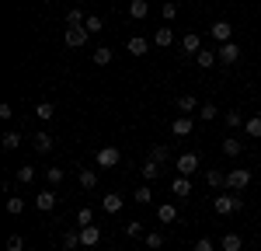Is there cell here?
<instances>
[{"instance_id":"ee69618b","label":"cell","mask_w":261,"mask_h":251,"mask_svg":"<svg viewBox=\"0 0 261 251\" xmlns=\"http://www.w3.org/2000/svg\"><path fill=\"white\" fill-rule=\"evenodd\" d=\"M195 251H216V244H213L209 237H199V241H195Z\"/></svg>"},{"instance_id":"8d00e7d4","label":"cell","mask_w":261,"mask_h":251,"mask_svg":"<svg viewBox=\"0 0 261 251\" xmlns=\"http://www.w3.org/2000/svg\"><path fill=\"white\" fill-rule=\"evenodd\" d=\"M21 209H24V199L11 195V199H7V213H11V216H21Z\"/></svg>"},{"instance_id":"4316f807","label":"cell","mask_w":261,"mask_h":251,"mask_svg":"<svg viewBox=\"0 0 261 251\" xmlns=\"http://www.w3.org/2000/svg\"><path fill=\"white\" fill-rule=\"evenodd\" d=\"M77 182H81V188L91 192V188L98 185V171H81V174H77Z\"/></svg>"},{"instance_id":"6da1fadb","label":"cell","mask_w":261,"mask_h":251,"mask_svg":"<svg viewBox=\"0 0 261 251\" xmlns=\"http://www.w3.org/2000/svg\"><path fill=\"white\" fill-rule=\"evenodd\" d=\"M216 216H233L237 209H241V192H233V195H216Z\"/></svg>"},{"instance_id":"7a4b0ae2","label":"cell","mask_w":261,"mask_h":251,"mask_svg":"<svg viewBox=\"0 0 261 251\" xmlns=\"http://www.w3.org/2000/svg\"><path fill=\"white\" fill-rule=\"evenodd\" d=\"M247 185H251V171H247V167H233V171H226V188L244 192Z\"/></svg>"},{"instance_id":"5b68a950","label":"cell","mask_w":261,"mask_h":251,"mask_svg":"<svg viewBox=\"0 0 261 251\" xmlns=\"http://www.w3.org/2000/svg\"><path fill=\"white\" fill-rule=\"evenodd\" d=\"M87 39H91V32H87L84 24H77V28H66V35H63V42H66L70 49H81Z\"/></svg>"},{"instance_id":"f546056e","label":"cell","mask_w":261,"mask_h":251,"mask_svg":"<svg viewBox=\"0 0 261 251\" xmlns=\"http://www.w3.org/2000/svg\"><path fill=\"white\" fill-rule=\"evenodd\" d=\"M167 157H171V150H167V146H161V143L150 146V161H157L161 167H164V161H167Z\"/></svg>"},{"instance_id":"8992f818","label":"cell","mask_w":261,"mask_h":251,"mask_svg":"<svg viewBox=\"0 0 261 251\" xmlns=\"http://www.w3.org/2000/svg\"><path fill=\"white\" fill-rule=\"evenodd\" d=\"M216 56H220V63H223V66H233V63L241 60V45H237V42H223Z\"/></svg>"},{"instance_id":"74e56055","label":"cell","mask_w":261,"mask_h":251,"mask_svg":"<svg viewBox=\"0 0 261 251\" xmlns=\"http://www.w3.org/2000/svg\"><path fill=\"white\" fill-rule=\"evenodd\" d=\"M7 251H24V237L21 234H7Z\"/></svg>"},{"instance_id":"d6986e66","label":"cell","mask_w":261,"mask_h":251,"mask_svg":"<svg viewBox=\"0 0 261 251\" xmlns=\"http://www.w3.org/2000/svg\"><path fill=\"white\" fill-rule=\"evenodd\" d=\"M157 216H161V223H174V220H178V206L161 203V206H157Z\"/></svg>"},{"instance_id":"83f0119b","label":"cell","mask_w":261,"mask_h":251,"mask_svg":"<svg viewBox=\"0 0 261 251\" xmlns=\"http://www.w3.org/2000/svg\"><path fill=\"white\" fill-rule=\"evenodd\" d=\"M87 21V14H84L81 7H73V11H66V28H77V24H84Z\"/></svg>"},{"instance_id":"ab89813d","label":"cell","mask_w":261,"mask_h":251,"mask_svg":"<svg viewBox=\"0 0 261 251\" xmlns=\"http://www.w3.org/2000/svg\"><path fill=\"white\" fill-rule=\"evenodd\" d=\"M161 18L164 21H174V18H178V4H171V0H167V4L161 7Z\"/></svg>"},{"instance_id":"f6af8a7d","label":"cell","mask_w":261,"mask_h":251,"mask_svg":"<svg viewBox=\"0 0 261 251\" xmlns=\"http://www.w3.org/2000/svg\"><path fill=\"white\" fill-rule=\"evenodd\" d=\"M226 126H233V129H237V126H244L241 112H226Z\"/></svg>"},{"instance_id":"4dcf8cb0","label":"cell","mask_w":261,"mask_h":251,"mask_svg":"<svg viewBox=\"0 0 261 251\" xmlns=\"http://www.w3.org/2000/svg\"><path fill=\"white\" fill-rule=\"evenodd\" d=\"M84 28H87V32L94 35V32H101V28H105V18H101V14H87V21H84Z\"/></svg>"},{"instance_id":"9a60e30c","label":"cell","mask_w":261,"mask_h":251,"mask_svg":"<svg viewBox=\"0 0 261 251\" xmlns=\"http://www.w3.org/2000/svg\"><path fill=\"white\" fill-rule=\"evenodd\" d=\"M101 209H105L108 216H115V213L122 209V195H119V192H108V195H105V203H101Z\"/></svg>"},{"instance_id":"7402d4cb","label":"cell","mask_w":261,"mask_h":251,"mask_svg":"<svg viewBox=\"0 0 261 251\" xmlns=\"http://www.w3.org/2000/svg\"><path fill=\"white\" fill-rule=\"evenodd\" d=\"M0 143H4V150H18V146H21V133H18V129H7Z\"/></svg>"},{"instance_id":"1f68e13d","label":"cell","mask_w":261,"mask_h":251,"mask_svg":"<svg viewBox=\"0 0 261 251\" xmlns=\"http://www.w3.org/2000/svg\"><path fill=\"white\" fill-rule=\"evenodd\" d=\"M199 115H202V122H213L220 112H216V105L213 102H202V108H199Z\"/></svg>"},{"instance_id":"cb8c5ba5","label":"cell","mask_w":261,"mask_h":251,"mask_svg":"<svg viewBox=\"0 0 261 251\" xmlns=\"http://www.w3.org/2000/svg\"><path fill=\"white\" fill-rule=\"evenodd\" d=\"M63 251H73L77 248V244H81V230H66V234H63Z\"/></svg>"},{"instance_id":"603a6c76","label":"cell","mask_w":261,"mask_h":251,"mask_svg":"<svg viewBox=\"0 0 261 251\" xmlns=\"http://www.w3.org/2000/svg\"><path fill=\"white\" fill-rule=\"evenodd\" d=\"M112 60H115V53H112L108 45H98V49H94V63H98V66H108Z\"/></svg>"},{"instance_id":"e575fe53","label":"cell","mask_w":261,"mask_h":251,"mask_svg":"<svg viewBox=\"0 0 261 251\" xmlns=\"http://www.w3.org/2000/svg\"><path fill=\"white\" fill-rule=\"evenodd\" d=\"M195 63H199L202 70H209V66H213V63H216V53H209V49H202L199 56H195Z\"/></svg>"},{"instance_id":"44dd1931","label":"cell","mask_w":261,"mask_h":251,"mask_svg":"<svg viewBox=\"0 0 261 251\" xmlns=\"http://www.w3.org/2000/svg\"><path fill=\"white\" fill-rule=\"evenodd\" d=\"M35 115H39L42 122H49V119L56 115V105H53V102H39V105H35Z\"/></svg>"},{"instance_id":"f1b7e54d","label":"cell","mask_w":261,"mask_h":251,"mask_svg":"<svg viewBox=\"0 0 261 251\" xmlns=\"http://www.w3.org/2000/svg\"><path fill=\"white\" fill-rule=\"evenodd\" d=\"M244 133H247V136H254V140H258V136H261V115H251V119H247V122H244Z\"/></svg>"},{"instance_id":"7bdbcfd3","label":"cell","mask_w":261,"mask_h":251,"mask_svg":"<svg viewBox=\"0 0 261 251\" xmlns=\"http://www.w3.org/2000/svg\"><path fill=\"white\" fill-rule=\"evenodd\" d=\"M125 234H129V237H140V234H143V223H140V220H133V223H125Z\"/></svg>"},{"instance_id":"3957f363","label":"cell","mask_w":261,"mask_h":251,"mask_svg":"<svg viewBox=\"0 0 261 251\" xmlns=\"http://www.w3.org/2000/svg\"><path fill=\"white\" fill-rule=\"evenodd\" d=\"M94 161H98V167H105V171H108V167H115L122 161V154L115 150V146H101L98 154H94Z\"/></svg>"},{"instance_id":"484cf974","label":"cell","mask_w":261,"mask_h":251,"mask_svg":"<svg viewBox=\"0 0 261 251\" xmlns=\"http://www.w3.org/2000/svg\"><path fill=\"white\" fill-rule=\"evenodd\" d=\"M143 244H146V251H161L164 248V234H161V230H157V234H146Z\"/></svg>"},{"instance_id":"e0dca14e","label":"cell","mask_w":261,"mask_h":251,"mask_svg":"<svg viewBox=\"0 0 261 251\" xmlns=\"http://www.w3.org/2000/svg\"><path fill=\"white\" fill-rule=\"evenodd\" d=\"M35 206H39L42 213H53V209H56V195H53V192H39V195H35Z\"/></svg>"},{"instance_id":"d590c367","label":"cell","mask_w":261,"mask_h":251,"mask_svg":"<svg viewBox=\"0 0 261 251\" xmlns=\"http://www.w3.org/2000/svg\"><path fill=\"white\" fill-rule=\"evenodd\" d=\"M157 174H161V164H157V161H146V164H143V178H146V182H153Z\"/></svg>"},{"instance_id":"4fadbf2b","label":"cell","mask_w":261,"mask_h":251,"mask_svg":"<svg viewBox=\"0 0 261 251\" xmlns=\"http://www.w3.org/2000/svg\"><path fill=\"white\" fill-rule=\"evenodd\" d=\"M220 248H223V251H241V248H244V237L230 230V234H223V237H220Z\"/></svg>"},{"instance_id":"9c48e42d","label":"cell","mask_w":261,"mask_h":251,"mask_svg":"<svg viewBox=\"0 0 261 251\" xmlns=\"http://www.w3.org/2000/svg\"><path fill=\"white\" fill-rule=\"evenodd\" d=\"M32 146H35L39 154H53V146H56V140H53V136H49L45 129H39V133L32 136Z\"/></svg>"},{"instance_id":"277c9868","label":"cell","mask_w":261,"mask_h":251,"mask_svg":"<svg viewBox=\"0 0 261 251\" xmlns=\"http://www.w3.org/2000/svg\"><path fill=\"white\" fill-rule=\"evenodd\" d=\"M174 164H178V174H188V178H192V174L199 171V154H178Z\"/></svg>"},{"instance_id":"8fae6325","label":"cell","mask_w":261,"mask_h":251,"mask_svg":"<svg viewBox=\"0 0 261 251\" xmlns=\"http://www.w3.org/2000/svg\"><path fill=\"white\" fill-rule=\"evenodd\" d=\"M171 192H174L178 199H188V195H192V178H188V174H178V178L171 182Z\"/></svg>"},{"instance_id":"bcb514c9","label":"cell","mask_w":261,"mask_h":251,"mask_svg":"<svg viewBox=\"0 0 261 251\" xmlns=\"http://www.w3.org/2000/svg\"><path fill=\"white\" fill-rule=\"evenodd\" d=\"M11 115H14V108H11L7 102H0V119H4V122H11Z\"/></svg>"},{"instance_id":"60d3db41","label":"cell","mask_w":261,"mask_h":251,"mask_svg":"<svg viewBox=\"0 0 261 251\" xmlns=\"http://www.w3.org/2000/svg\"><path fill=\"white\" fill-rule=\"evenodd\" d=\"M32 178H35V167H32V164H21L18 167V182L24 185V182H32Z\"/></svg>"},{"instance_id":"30bf717a","label":"cell","mask_w":261,"mask_h":251,"mask_svg":"<svg viewBox=\"0 0 261 251\" xmlns=\"http://www.w3.org/2000/svg\"><path fill=\"white\" fill-rule=\"evenodd\" d=\"M150 45H153V42L143 39V35H133V39L125 42V49H129L133 56H146V53H150Z\"/></svg>"},{"instance_id":"b9f144b4","label":"cell","mask_w":261,"mask_h":251,"mask_svg":"<svg viewBox=\"0 0 261 251\" xmlns=\"http://www.w3.org/2000/svg\"><path fill=\"white\" fill-rule=\"evenodd\" d=\"M45 182H49V185H60L63 182V167H49V171H45Z\"/></svg>"},{"instance_id":"ac0fdd59","label":"cell","mask_w":261,"mask_h":251,"mask_svg":"<svg viewBox=\"0 0 261 251\" xmlns=\"http://www.w3.org/2000/svg\"><path fill=\"white\" fill-rule=\"evenodd\" d=\"M171 42H174V32H171V28H167V24H164V28H157V32H153V45H161V49H167V45H171Z\"/></svg>"},{"instance_id":"ba28073f","label":"cell","mask_w":261,"mask_h":251,"mask_svg":"<svg viewBox=\"0 0 261 251\" xmlns=\"http://www.w3.org/2000/svg\"><path fill=\"white\" fill-rule=\"evenodd\" d=\"M209 35H213V39L223 45V42H230V35H233V24H230V21H213Z\"/></svg>"},{"instance_id":"7c38bea8","label":"cell","mask_w":261,"mask_h":251,"mask_svg":"<svg viewBox=\"0 0 261 251\" xmlns=\"http://www.w3.org/2000/svg\"><path fill=\"white\" fill-rule=\"evenodd\" d=\"M192 129H195V122H192V115H178V119L171 122V133H174V136H188Z\"/></svg>"},{"instance_id":"f35d334b","label":"cell","mask_w":261,"mask_h":251,"mask_svg":"<svg viewBox=\"0 0 261 251\" xmlns=\"http://www.w3.org/2000/svg\"><path fill=\"white\" fill-rule=\"evenodd\" d=\"M94 223V213L91 209H77V227H91Z\"/></svg>"},{"instance_id":"5bb4252c","label":"cell","mask_w":261,"mask_h":251,"mask_svg":"<svg viewBox=\"0 0 261 251\" xmlns=\"http://www.w3.org/2000/svg\"><path fill=\"white\" fill-rule=\"evenodd\" d=\"M98 241H101V230L94 227V223H91V227H81V244L84 248H94Z\"/></svg>"},{"instance_id":"52a82bcc","label":"cell","mask_w":261,"mask_h":251,"mask_svg":"<svg viewBox=\"0 0 261 251\" xmlns=\"http://www.w3.org/2000/svg\"><path fill=\"white\" fill-rule=\"evenodd\" d=\"M199 53H202V39L195 35V32H188V35L181 39V56L188 60V56H199Z\"/></svg>"},{"instance_id":"2e32d148","label":"cell","mask_w":261,"mask_h":251,"mask_svg":"<svg viewBox=\"0 0 261 251\" xmlns=\"http://www.w3.org/2000/svg\"><path fill=\"white\" fill-rule=\"evenodd\" d=\"M178 108H181V115H192V112H195V108H202V105H199V98H195V94H181V98H178Z\"/></svg>"},{"instance_id":"d6a6232c","label":"cell","mask_w":261,"mask_h":251,"mask_svg":"<svg viewBox=\"0 0 261 251\" xmlns=\"http://www.w3.org/2000/svg\"><path fill=\"white\" fill-rule=\"evenodd\" d=\"M205 182H209L213 188H223L226 185V174H223V171H205Z\"/></svg>"},{"instance_id":"ffe728a7","label":"cell","mask_w":261,"mask_h":251,"mask_svg":"<svg viewBox=\"0 0 261 251\" xmlns=\"http://www.w3.org/2000/svg\"><path fill=\"white\" fill-rule=\"evenodd\" d=\"M146 14H150V7H146V0H133V4H129V18H133V21H143Z\"/></svg>"},{"instance_id":"d4e9b609","label":"cell","mask_w":261,"mask_h":251,"mask_svg":"<svg viewBox=\"0 0 261 251\" xmlns=\"http://www.w3.org/2000/svg\"><path fill=\"white\" fill-rule=\"evenodd\" d=\"M241 150H244L241 140H233V136H226V140H223V154H226V157H237Z\"/></svg>"},{"instance_id":"836d02e7","label":"cell","mask_w":261,"mask_h":251,"mask_svg":"<svg viewBox=\"0 0 261 251\" xmlns=\"http://www.w3.org/2000/svg\"><path fill=\"white\" fill-rule=\"evenodd\" d=\"M133 199H136L140 206H146V203L153 199V192H150V185H140V188H136V192H133Z\"/></svg>"}]
</instances>
